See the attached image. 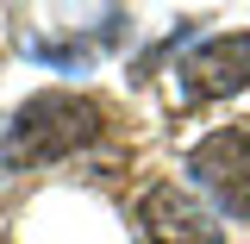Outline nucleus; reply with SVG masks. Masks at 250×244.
<instances>
[{"mask_svg":"<svg viewBox=\"0 0 250 244\" xmlns=\"http://www.w3.org/2000/svg\"><path fill=\"white\" fill-rule=\"evenodd\" d=\"M100 138V107L88 94H31L25 107L13 113L0 151L6 163H25V169H44V163H62L82 144Z\"/></svg>","mask_w":250,"mask_h":244,"instance_id":"f257e3e1","label":"nucleus"},{"mask_svg":"<svg viewBox=\"0 0 250 244\" xmlns=\"http://www.w3.org/2000/svg\"><path fill=\"white\" fill-rule=\"evenodd\" d=\"M188 176L225 219H250V125H219L188 151Z\"/></svg>","mask_w":250,"mask_h":244,"instance_id":"f03ea898","label":"nucleus"},{"mask_svg":"<svg viewBox=\"0 0 250 244\" xmlns=\"http://www.w3.org/2000/svg\"><path fill=\"white\" fill-rule=\"evenodd\" d=\"M144 232L150 244H225V225L213 219V207L194 194V188H175V182H156L144 194Z\"/></svg>","mask_w":250,"mask_h":244,"instance_id":"7ed1b4c3","label":"nucleus"},{"mask_svg":"<svg viewBox=\"0 0 250 244\" xmlns=\"http://www.w3.org/2000/svg\"><path fill=\"white\" fill-rule=\"evenodd\" d=\"M238 88H250V31L207 38L182 63V100H225Z\"/></svg>","mask_w":250,"mask_h":244,"instance_id":"20e7f679","label":"nucleus"},{"mask_svg":"<svg viewBox=\"0 0 250 244\" xmlns=\"http://www.w3.org/2000/svg\"><path fill=\"white\" fill-rule=\"evenodd\" d=\"M25 50L38 63H50L57 75H88V63H94L88 44H57V38H25Z\"/></svg>","mask_w":250,"mask_h":244,"instance_id":"39448f33","label":"nucleus"},{"mask_svg":"<svg viewBox=\"0 0 250 244\" xmlns=\"http://www.w3.org/2000/svg\"><path fill=\"white\" fill-rule=\"evenodd\" d=\"M0 244H6V238H0Z\"/></svg>","mask_w":250,"mask_h":244,"instance_id":"423d86ee","label":"nucleus"}]
</instances>
